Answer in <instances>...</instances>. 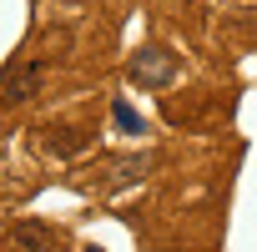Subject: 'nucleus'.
<instances>
[{"label": "nucleus", "instance_id": "nucleus-2", "mask_svg": "<svg viewBox=\"0 0 257 252\" xmlns=\"http://www.w3.org/2000/svg\"><path fill=\"white\" fill-rule=\"evenodd\" d=\"M41 81H46V66L36 56H16L6 71H0V106H26L41 96Z\"/></svg>", "mask_w": 257, "mask_h": 252}, {"label": "nucleus", "instance_id": "nucleus-7", "mask_svg": "<svg viewBox=\"0 0 257 252\" xmlns=\"http://www.w3.org/2000/svg\"><path fill=\"white\" fill-rule=\"evenodd\" d=\"M0 137H6V132H0Z\"/></svg>", "mask_w": 257, "mask_h": 252}, {"label": "nucleus", "instance_id": "nucleus-6", "mask_svg": "<svg viewBox=\"0 0 257 252\" xmlns=\"http://www.w3.org/2000/svg\"><path fill=\"white\" fill-rule=\"evenodd\" d=\"M111 121L121 126V132H137V137H142V116L126 106V101H111Z\"/></svg>", "mask_w": 257, "mask_h": 252}, {"label": "nucleus", "instance_id": "nucleus-3", "mask_svg": "<svg viewBox=\"0 0 257 252\" xmlns=\"http://www.w3.org/2000/svg\"><path fill=\"white\" fill-rule=\"evenodd\" d=\"M152 172V152H132V157H106L96 172H91V187L96 192H121V187H137L142 177Z\"/></svg>", "mask_w": 257, "mask_h": 252}, {"label": "nucleus", "instance_id": "nucleus-5", "mask_svg": "<svg viewBox=\"0 0 257 252\" xmlns=\"http://www.w3.org/2000/svg\"><path fill=\"white\" fill-rule=\"evenodd\" d=\"M6 247H61V232H51L46 222H16L6 232Z\"/></svg>", "mask_w": 257, "mask_h": 252}, {"label": "nucleus", "instance_id": "nucleus-4", "mask_svg": "<svg viewBox=\"0 0 257 252\" xmlns=\"http://www.w3.org/2000/svg\"><path fill=\"white\" fill-rule=\"evenodd\" d=\"M91 147V132H81V126H51V132H46V152L51 157H76V152H86Z\"/></svg>", "mask_w": 257, "mask_h": 252}, {"label": "nucleus", "instance_id": "nucleus-1", "mask_svg": "<svg viewBox=\"0 0 257 252\" xmlns=\"http://www.w3.org/2000/svg\"><path fill=\"white\" fill-rule=\"evenodd\" d=\"M126 76H132L142 91H162L177 81V56L167 46H137L132 61H126Z\"/></svg>", "mask_w": 257, "mask_h": 252}]
</instances>
